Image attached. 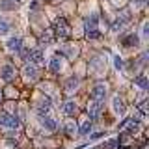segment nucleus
<instances>
[{
  "mask_svg": "<svg viewBox=\"0 0 149 149\" xmlns=\"http://www.w3.org/2000/svg\"><path fill=\"white\" fill-rule=\"evenodd\" d=\"M0 127L11 129V130H19V129H21V119H19L17 116L8 114V112H0Z\"/></svg>",
  "mask_w": 149,
  "mask_h": 149,
  "instance_id": "1",
  "label": "nucleus"
},
{
  "mask_svg": "<svg viewBox=\"0 0 149 149\" xmlns=\"http://www.w3.org/2000/svg\"><path fill=\"white\" fill-rule=\"evenodd\" d=\"M106 93H108L106 84H104V82H97L95 86H93V90H91V97H93L95 101H104Z\"/></svg>",
  "mask_w": 149,
  "mask_h": 149,
  "instance_id": "2",
  "label": "nucleus"
},
{
  "mask_svg": "<svg viewBox=\"0 0 149 149\" xmlns=\"http://www.w3.org/2000/svg\"><path fill=\"white\" fill-rule=\"evenodd\" d=\"M112 110H114L116 116H123L125 112H127V104H125V101L121 99L119 95L112 97Z\"/></svg>",
  "mask_w": 149,
  "mask_h": 149,
  "instance_id": "3",
  "label": "nucleus"
},
{
  "mask_svg": "<svg viewBox=\"0 0 149 149\" xmlns=\"http://www.w3.org/2000/svg\"><path fill=\"white\" fill-rule=\"evenodd\" d=\"M54 32H56V36L58 37H67L69 36V24H67V21L65 19H58V21L54 22Z\"/></svg>",
  "mask_w": 149,
  "mask_h": 149,
  "instance_id": "4",
  "label": "nucleus"
},
{
  "mask_svg": "<svg viewBox=\"0 0 149 149\" xmlns=\"http://www.w3.org/2000/svg\"><path fill=\"white\" fill-rule=\"evenodd\" d=\"M102 112V101H90V104H88V114H90V118H99Z\"/></svg>",
  "mask_w": 149,
  "mask_h": 149,
  "instance_id": "5",
  "label": "nucleus"
},
{
  "mask_svg": "<svg viewBox=\"0 0 149 149\" xmlns=\"http://www.w3.org/2000/svg\"><path fill=\"white\" fill-rule=\"evenodd\" d=\"M41 127H43L45 130H49V132H54L56 129H58V123H56L54 118H49V116H43V118L39 119Z\"/></svg>",
  "mask_w": 149,
  "mask_h": 149,
  "instance_id": "6",
  "label": "nucleus"
},
{
  "mask_svg": "<svg viewBox=\"0 0 149 149\" xmlns=\"http://www.w3.org/2000/svg\"><path fill=\"white\" fill-rule=\"evenodd\" d=\"M78 84H80V80H78V77H69L67 80L63 82V90H65V93H74L77 91V88H78Z\"/></svg>",
  "mask_w": 149,
  "mask_h": 149,
  "instance_id": "7",
  "label": "nucleus"
},
{
  "mask_svg": "<svg viewBox=\"0 0 149 149\" xmlns=\"http://www.w3.org/2000/svg\"><path fill=\"white\" fill-rule=\"evenodd\" d=\"M8 50L9 52H21V49H22V41H21V37H9L8 39Z\"/></svg>",
  "mask_w": 149,
  "mask_h": 149,
  "instance_id": "8",
  "label": "nucleus"
},
{
  "mask_svg": "<svg viewBox=\"0 0 149 149\" xmlns=\"http://www.w3.org/2000/svg\"><path fill=\"white\" fill-rule=\"evenodd\" d=\"M50 99H43V101H39L37 102V114H39V118H43V116H49V112H50Z\"/></svg>",
  "mask_w": 149,
  "mask_h": 149,
  "instance_id": "9",
  "label": "nucleus"
},
{
  "mask_svg": "<svg viewBox=\"0 0 149 149\" xmlns=\"http://www.w3.org/2000/svg\"><path fill=\"white\" fill-rule=\"evenodd\" d=\"M30 60H32V65H41L45 62V52L41 49H36L30 52Z\"/></svg>",
  "mask_w": 149,
  "mask_h": 149,
  "instance_id": "10",
  "label": "nucleus"
},
{
  "mask_svg": "<svg viewBox=\"0 0 149 149\" xmlns=\"http://www.w3.org/2000/svg\"><path fill=\"white\" fill-rule=\"evenodd\" d=\"M22 74L28 78V80H36L37 78V67L32 63H26L24 67H22Z\"/></svg>",
  "mask_w": 149,
  "mask_h": 149,
  "instance_id": "11",
  "label": "nucleus"
},
{
  "mask_svg": "<svg viewBox=\"0 0 149 149\" xmlns=\"http://www.w3.org/2000/svg\"><path fill=\"white\" fill-rule=\"evenodd\" d=\"M0 77H2L4 80H11V78L15 77V67L9 65V63L2 65V69H0Z\"/></svg>",
  "mask_w": 149,
  "mask_h": 149,
  "instance_id": "12",
  "label": "nucleus"
},
{
  "mask_svg": "<svg viewBox=\"0 0 149 149\" xmlns=\"http://www.w3.org/2000/svg\"><path fill=\"white\" fill-rule=\"evenodd\" d=\"M62 67H63L62 58H60V56H52V58H50V62H49V69L52 73H60V71H62Z\"/></svg>",
  "mask_w": 149,
  "mask_h": 149,
  "instance_id": "13",
  "label": "nucleus"
},
{
  "mask_svg": "<svg viewBox=\"0 0 149 149\" xmlns=\"http://www.w3.org/2000/svg\"><path fill=\"white\" fill-rule=\"evenodd\" d=\"M97 24H99V15H97V13H91V15L86 19V30H97Z\"/></svg>",
  "mask_w": 149,
  "mask_h": 149,
  "instance_id": "14",
  "label": "nucleus"
},
{
  "mask_svg": "<svg viewBox=\"0 0 149 149\" xmlns=\"http://www.w3.org/2000/svg\"><path fill=\"white\" fill-rule=\"evenodd\" d=\"M138 41H140V37H138L136 34H129L127 37H123L121 45H123V47H136V45H138Z\"/></svg>",
  "mask_w": 149,
  "mask_h": 149,
  "instance_id": "15",
  "label": "nucleus"
},
{
  "mask_svg": "<svg viewBox=\"0 0 149 149\" xmlns=\"http://www.w3.org/2000/svg\"><path fill=\"white\" fill-rule=\"evenodd\" d=\"M77 102H74V101H65V104H63V112H65V114H67V116H74V114H77Z\"/></svg>",
  "mask_w": 149,
  "mask_h": 149,
  "instance_id": "16",
  "label": "nucleus"
},
{
  "mask_svg": "<svg viewBox=\"0 0 149 149\" xmlns=\"http://www.w3.org/2000/svg\"><path fill=\"white\" fill-rule=\"evenodd\" d=\"M134 84H136L140 90H147V86H149V84H147V77H146V74H138V77L134 78Z\"/></svg>",
  "mask_w": 149,
  "mask_h": 149,
  "instance_id": "17",
  "label": "nucleus"
},
{
  "mask_svg": "<svg viewBox=\"0 0 149 149\" xmlns=\"http://www.w3.org/2000/svg\"><path fill=\"white\" fill-rule=\"evenodd\" d=\"M63 130H65V134H67V136H74V134L78 132L74 121H67V123H65V127H63Z\"/></svg>",
  "mask_w": 149,
  "mask_h": 149,
  "instance_id": "18",
  "label": "nucleus"
},
{
  "mask_svg": "<svg viewBox=\"0 0 149 149\" xmlns=\"http://www.w3.org/2000/svg\"><path fill=\"white\" fill-rule=\"evenodd\" d=\"M91 129H93V123H91V119H86L82 123V127H80V130H78V132L82 134V136H88V134L91 132Z\"/></svg>",
  "mask_w": 149,
  "mask_h": 149,
  "instance_id": "19",
  "label": "nucleus"
},
{
  "mask_svg": "<svg viewBox=\"0 0 149 149\" xmlns=\"http://www.w3.org/2000/svg\"><path fill=\"white\" fill-rule=\"evenodd\" d=\"M9 30H11L9 22H8L4 17H0V36H6V34H9Z\"/></svg>",
  "mask_w": 149,
  "mask_h": 149,
  "instance_id": "20",
  "label": "nucleus"
},
{
  "mask_svg": "<svg viewBox=\"0 0 149 149\" xmlns=\"http://www.w3.org/2000/svg\"><path fill=\"white\" fill-rule=\"evenodd\" d=\"M39 43L43 45V47H47V45H52V36H50V32H43V34H41V37H39Z\"/></svg>",
  "mask_w": 149,
  "mask_h": 149,
  "instance_id": "21",
  "label": "nucleus"
},
{
  "mask_svg": "<svg viewBox=\"0 0 149 149\" xmlns=\"http://www.w3.org/2000/svg\"><path fill=\"white\" fill-rule=\"evenodd\" d=\"M125 26H127V24H125V22L121 21V19H116V22L112 24V32H116V34H118V32H121Z\"/></svg>",
  "mask_w": 149,
  "mask_h": 149,
  "instance_id": "22",
  "label": "nucleus"
},
{
  "mask_svg": "<svg viewBox=\"0 0 149 149\" xmlns=\"http://www.w3.org/2000/svg\"><path fill=\"white\" fill-rule=\"evenodd\" d=\"M123 67H125L123 58H121V56H114V69H116V71H121Z\"/></svg>",
  "mask_w": 149,
  "mask_h": 149,
  "instance_id": "23",
  "label": "nucleus"
},
{
  "mask_svg": "<svg viewBox=\"0 0 149 149\" xmlns=\"http://www.w3.org/2000/svg\"><path fill=\"white\" fill-rule=\"evenodd\" d=\"M17 4L13 2V0H4L2 4H0V9H15Z\"/></svg>",
  "mask_w": 149,
  "mask_h": 149,
  "instance_id": "24",
  "label": "nucleus"
},
{
  "mask_svg": "<svg viewBox=\"0 0 149 149\" xmlns=\"http://www.w3.org/2000/svg\"><path fill=\"white\" fill-rule=\"evenodd\" d=\"M86 37H88V39H99L101 32L99 30H86Z\"/></svg>",
  "mask_w": 149,
  "mask_h": 149,
  "instance_id": "25",
  "label": "nucleus"
},
{
  "mask_svg": "<svg viewBox=\"0 0 149 149\" xmlns=\"http://www.w3.org/2000/svg\"><path fill=\"white\" fill-rule=\"evenodd\" d=\"M140 34H142V39H147V36H149V22H147V21H143Z\"/></svg>",
  "mask_w": 149,
  "mask_h": 149,
  "instance_id": "26",
  "label": "nucleus"
},
{
  "mask_svg": "<svg viewBox=\"0 0 149 149\" xmlns=\"http://www.w3.org/2000/svg\"><path fill=\"white\" fill-rule=\"evenodd\" d=\"M118 147V140H108L106 143H102V149H116Z\"/></svg>",
  "mask_w": 149,
  "mask_h": 149,
  "instance_id": "27",
  "label": "nucleus"
},
{
  "mask_svg": "<svg viewBox=\"0 0 149 149\" xmlns=\"http://www.w3.org/2000/svg\"><path fill=\"white\" fill-rule=\"evenodd\" d=\"M138 112H140L142 116H146V114H147V101H142V102H140V106H138Z\"/></svg>",
  "mask_w": 149,
  "mask_h": 149,
  "instance_id": "28",
  "label": "nucleus"
},
{
  "mask_svg": "<svg viewBox=\"0 0 149 149\" xmlns=\"http://www.w3.org/2000/svg\"><path fill=\"white\" fill-rule=\"evenodd\" d=\"M121 143H129L130 142V134H127V132H123V136H121V140H119Z\"/></svg>",
  "mask_w": 149,
  "mask_h": 149,
  "instance_id": "29",
  "label": "nucleus"
},
{
  "mask_svg": "<svg viewBox=\"0 0 149 149\" xmlns=\"http://www.w3.org/2000/svg\"><path fill=\"white\" fill-rule=\"evenodd\" d=\"M132 4H134V8H143L146 6V0H132Z\"/></svg>",
  "mask_w": 149,
  "mask_h": 149,
  "instance_id": "30",
  "label": "nucleus"
},
{
  "mask_svg": "<svg viewBox=\"0 0 149 149\" xmlns=\"http://www.w3.org/2000/svg\"><path fill=\"white\" fill-rule=\"evenodd\" d=\"M146 62H147V52H143L142 56H140V63L143 65V63H146Z\"/></svg>",
  "mask_w": 149,
  "mask_h": 149,
  "instance_id": "31",
  "label": "nucleus"
},
{
  "mask_svg": "<svg viewBox=\"0 0 149 149\" xmlns=\"http://www.w3.org/2000/svg\"><path fill=\"white\" fill-rule=\"evenodd\" d=\"M102 134H104V132H93V134H91V140H97V138H101Z\"/></svg>",
  "mask_w": 149,
  "mask_h": 149,
  "instance_id": "32",
  "label": "nucleus"
},
{
  "mask_svg": "<svg viewBox=\"0 0 149 149\" xmlns=\"http://www.w3.org/2000/svg\"><path fill=\"white\" fill-rule=\"evenodd\" d=\"M114 4H116V6H119V4H123V0H114Z\"/></svg>",
  "mask_w": 149,
  "mask_h": 149,
  "instance_id": "33",
  "label": "nucleus"
},
{
  "mask_svg": "<svg viewBox=\"0 0 149 149\" xmlns=\"http://www.w3.org/2000/svg\"><path fill=\"white\" fill-rule=\"evenodd\" d=\"M118 149H129V147H125V146H119V147H118Z\"/></svg>",
  "mask_w": 149,
  "mask_h": 149,
  "instance_id": "34",
  "label": "nucleus"
},
{
  "mask_svg": "<svg viewBox=\"0 0 149 149\" xmlns=\"http://www.w3.org/2000/svg\"><path fill=\"white\" fill-rule=\"evenodd\" d=\"M13 2H21V0H13Z\"/></svg>",
  "mask_w": 149,
  "mask_h": 149,
  "instance_id": "35",
  "label": "nucleus"
},
{
  "mask_svg": "<svg viewBox=\"0 0 149 149\" xmlns=\"http://www.w3.org/2000/svg\"><path fill=\"white\" fill-rule=\"evenodd\" d=\"M0 99H2V95H0Z\"/></svg>",
  "mask_w": 149,
  "mask_h": 149,
  "instance_id": "36",
  "label": "nucleus"
},
{
  "mask_svg": "<svg viewBox=\"0 0 149 149\" xmlns=\"http://www.w3.org/2000/svg\"><path fill=\"white\" fill-rule=\"evenodd\" d=\"M95 149H97V147H95Z\"/></svg>",
  "mask_w": 149,
  "mask_h": 149,
  "instance_id": "37",
  "label": "nucleus"
}]
</instances>
